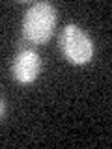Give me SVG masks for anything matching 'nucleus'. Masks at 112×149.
<instances>
[{"mask_svg": "<svg viewBox=\"0 0 112 149\" xmlns=\"http://www.w3.org/2000/svg\"><path fill=\"white\" fill-rule=\"evenodd\" d=\"M58 22L56 8L49 2H36L26 9L22 19V34L32 45H45L52 37Z\"/></svg>", "mask_w": 112, "mask_h": 149, "instance_id": "nucleus-1", "label": "nucleus"}, {"mask_svg": "<svg viewBox=\"0 0 112 149\" xmlns=\"http://www.w3.org/2000/svg\"><path fill=\"white\" fill-rule=\"evenodd\" d=\"M60 50L75 65H84L93 58V41L77 24H67L60 34Z\"/></svg>", "mask_w": 112, "mask_h": 149, "instance_id": "nucleus-2", "label": "nucleus"}, {"mask_svg": "<svg viewBox=\"0 0 112 149\" xmlns=\"http://www.w3.org/2000/svg\"><path fill=\"white\" fill-rule=\"evenodd\" d=\"M41 73V56L32 49L19 50L11 63V74L19 84H30Z\"/></svg>", "mask_w": 112, "mask_h": 149, "instance_id": "nucleus-3", "label": "nucleus"}, {"mask_svg": "<svg viewBox=\"0 0 112 149\" xmlns=\"http://www.w3.org/2000/svg\"><path fill=\"white\" fill-rule=\"evenodd\" d=\"M4 114H6V102H4V99L0 97V119L4 118Z\"/></svg>", "mask_w": 112, "mask_h": 149, "instance_id": "nucleus-4", "label": "nucleus"}]
</instances>
